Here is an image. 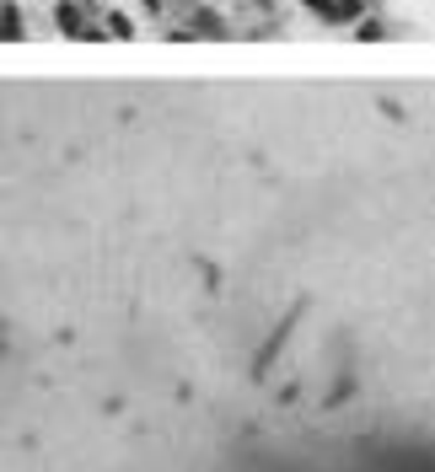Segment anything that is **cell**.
<instances>
[{
  "label": "cell",
  "mask_w": 435,
  "mask_h": 472,
  "mask_svg": "<svg viewBox=\"0 0 435 472\" xmlns=\"http://www.w3.org/2000/svg\"><path fill=\"white\" fill-rule=\"evenodd\" d=\"M5 38H22V16H16V5H5Z\"/></svg>",
  "instance_id": "obj_2"
},
{
  "label": "cell",
  "mask_w": 435,
  "mask_h": 472,
  "mask_svg": "<svg viewBox=\"0 0 435 472\" xmlns=\"http://www.w3.org/2000/svg\"><path fill=\"white\" fill-rule=\"evenodd\" d=\"M140 5H145V11H156V5H161V0H140Z\"/></svg>",
  "instance_id": "obj_3"
},
{
  "label": "cell",
  "mask_w": 435,
  "mask_h": 472,
  "mask_svg": "<svg viewBox=\"0 0 435 472\" xmlns=\"http://www.w3.org/2000/svg\"><path fill=\"white\" fill-rule=\"evenodd\" d=\"M301 5H307V11H323L328 21H344V16L355 11V5H339V0H301Z\"/></svg>",
  "instance_id": "obj_1"
}]
</instances>
